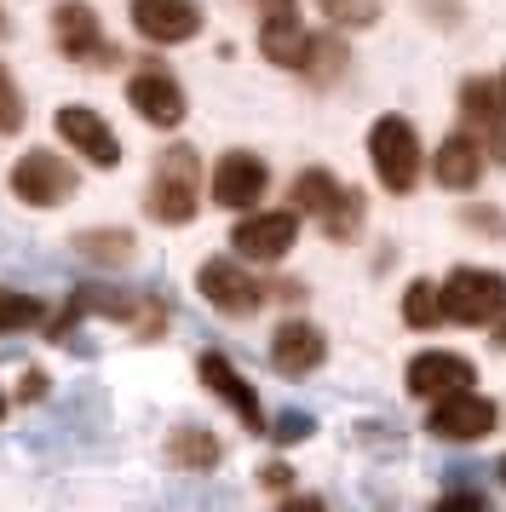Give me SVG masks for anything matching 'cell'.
<instances>
[{"label": "cell", "mask_w": 506, "mask_h": 512, "mask_svg": "<svg viewBox=\"0 0 506 512\" xmlns=\"http://www.w3.org/2000/svg\"><path fill=\"white\" fill-rule=\"evenodd\" d=\"M144 208H150L156 225H190V219H196V150H190V144H173V150L156 156Z\"/></svg>", "instance_id": "6da1fadb"}, {"label": "cell", "mask_w": 506, "mask_h": 512, "mask_svg": "<svg viewBox=\"0 0 506 512\" xmlns=\"http://www.w3.org/2000/svg\"><path fill=\"white\" fill-rule=\"evenodd\" d=\"M294 202L305 213H317L322 231L334 236V242H351L357 236V225H363V190L340 185L328 167H305L294 179Z\"/></svg>", "instance_id": "7a4b0ae2"}, {"label": "cell", "mask_w": 506, "mask_h": 512, "mask_svg": "<svg viewBox=\"0 0 506 512\" xmlns=\"http://www.w3.org/2000/svg\"><path fill=\"white\" fill-rule=\"evenodd\" d=\"M437 305L449 323H495V311L506 305V277L489 265H455L437 282Z\"/></svg>", "instance_id": "3957f363"}, {"label": "cell", "mask_w": 506, "mask_h": 512, "mask_svg": "<svg viewBox=\"0 0 506 512\" xmlns=\"http://www.w3.org/2000/svg\"><path fill=\"white\" fill-rule=\"evenodd\" d=\"M368 156H374V173L391 196H409L420 185V139L403 116H380L368 127Z\"/></svg>", "instance_id": "277c9868"}, {"label": "cell", "mask_w": 506, "mask_h": 512, "mask_svg": "<svg viewBox=\"0 0 506 512\" xmlns=\"http://www.w3.org/2000/svg\"><path fill=\"white\" fill-rule=\"evenodd\" d=\"M495 403L483 392H472V386H460V392H443L432 403V438H443V443H483L489 432H495Z\"/></svg>", "instance_id": "5b68a950"}, {"label": "cell", "mask_w": 506, "mask_h": 512, "mask_svg": "<svg viewBox=\"0 0 506 512\" xmlns=\"http://www.w3.org/2000/svg\"><path fill=\"white\" fill-rule=\"evenodd\" d=\"M12 196H23L29 208H58L75 196V167L58 150H29L12 167Z\"/></svg>", "instance_id": "8992f818"}, {"label": "cell", "mask_w": 506, "mask_h": 512, "mask_svg": "<svg viewBox=\"0 0 506 512\" xmlns=\"http://www.w3.org/2000/svg\"><path fill=\"white\" fill-rule=\"evenodd\" d=\"M460 121H466V133L483 144L489 162H506V98H501V81H466V87H460Z\"/></svg>", "instance_id": "52a82bcc"}, {"label": "cell", "mask_w": 506, "mask_h": 512, "mask_svg": "<svg viewBox=\"0 0 506 512\" xmlns=\"http://www.w3.org/2000/svg\"><path fill=\"white\" fill-rule=\"evenodd\" d=\"M196 288H202V300L213 311H225V317H253L259 305H265V282H253L236 259H207L202 271H196Z\"/></svg>", "instance_id": "ba28073f"}, {"label": "cell", "mask_w": 506, "mask_h": 512, "mask_svg": "<svg viewBox=\"0 0 506 512\" xmlns=\"http://www.w3.org/2000/svg\"><path fill=\"white\" fill-rule=\"evenodd\" d=\"M236 259H259V265H276V259H288V248L299 242V213H248L236 231Z\"/></svg>", "instance_id": "9c48e42d"}, {"label": "cell", "mask_w": 506, "mask_h": 512, "mask_svg": "<svg viewBox=\"0 0 506 512\" xmlns=\"http://www.w3.org/2000/svg\"><path fill=\"white\" fill-rule=\"evenodd\" d=\"M52 35H58V52L75 58V64H110V47H104V29H98V12L87 0H64L52 12Z\"/></svg>", "instance_id": "30bf717a"}, {"label": "cell", "mask_w": 506, "mask_h": 512, "mask_svg": "<svg viewBox=\"0 0 506 512\" xmlns=\"http://www.w3.org/2000/svg\"><path fill=\"white\" fill-rule=\"evenodd\" d=\"M133 29L156 47H179L202 29V6L196 0H138L133 6Z\"/></svg>", "instance_id": "8fae6325"}, {"label": "cell", "mask_w": 506, "mask_h": 512, "mask_svg": "<svg viewBox=\"0 0 506 512\" xmlns=\"http://www.w3.org/2000/svg\"><path fill=\"white\" fill-rule=\"evenodd\" d=\"M265 185H271V173H265V162L253 150H230L213 167V202L219 208H253L265 196Z\"/></svg>", "instance_id": "7c38bea8"}, {"label": "cell", "mask_w": 506, "mask_h": 512, "mask_svg": "<svg viewBox=\"0 0 506 512\" xmlns=\"http://www.w3.org/2000/svg\"><path fill=\"white\" fill-rule=\"evenodd\" d=\"M127 104H133L150 127H179L184 121V87L167 70H138L133 81H127Z\"/></svg>", "instance_id": "4fadbf2b"}, {"label": "cell", "mask_w": 506, "mask_h": 512, "mask_svg": "<svg viewBox=\"0 0 506 512\" xmlns=\"http://www.w3.org/2000/svg\"><path fill=\"white\" fill-rule=\"evenodd\" d=\"M58 133H64V144H75L92 167H115L121 162V139L110 133V121L98 116V110L64 104V110H58Z\"/></svg>", "instance_id": "5bb4252c"}, {"label": "cell", "mask_w": 506, "mask_h": 512, "mask_svg": "<svg viewBox=\"0 0 506 512\" xmlns=\"http://www.w3.org/2000/svg\"><path fill=\"white\" fill-rule=\"evenodd\" d=\"M196 369H202L207 392L225 397L230 409L242 415V426H248V432H265V409H259V392H253L248 380H242V369H236L230 357H219V351H202V363H196Z\"/></svg>", "instance_id": "9a60e30c"}, {"label": "cell", "mask_w": 506, "mask_h": 512, "mask_svg": "<svg viewBox=\"0 0 506 512\" xmlns=\"http://www.w3.org/2000/svg\"><path fill=\"white\" fill-rule=\"evenodd\" d=\"M478 380V363L460 357V351H420L409 363V392L414 397H443V392H460Z\"/></svg>", "instance_id": "2e32d148"}, {"label": "cell", "mask_w": 506, "mask_h": 512, "mask_svg": "<svg viewBox=\"0 0 506 512\" xmlns=\"http://www.w3.org/2000/svg\"><path fill=\"white\" fill-rule=\"evenodd\" d=\"M483 167H489V156H483V144L472 139V133H449V139L437 144V185L443 190H478L483 179Z\"/></svg>", "instance_id": "e0dca14e"}, {"label": "cell", "mask_w": 506, "mask_h": 512, "mask_svg": "<svg viewBox=\"0 0 506 512\" xmlns=\"http://www.w3.org/2000/svg\"><path fill=\"white\" fill-rule=\"evenodd\" d=\"M322 357H328V334L311 323H282L271 334V363L282 374H311Z\"/></svg>", "instance_id": "ac0fdd59"}, {"label": "cell", "mask_w": 506, "mask_h": 512, "mask_svg": "<svg viewBox=\"0 0 506 512\" xmlns=\"http://www.w3.org/2000/svg\"><path fill=\"white\" fill-rule=\"evenodd\" d=\"M259 47H265V58L282 64V70H305L311 35H305V24H299V12L294 18H265V24H259Z\"/></svg>", "instance_id": "d6986e66"}, {"label": "cell", "mask_w": 506, "mask_h": 512, "mask_svg": "<svg viewBox=\"0 0 506 512\" xmlns=\"http://www.w3.org/2000/svg\"><path fill=\"white\" fill-rule=\"evenodd\" d=\"M167 455H173V466H184V472H213L219 455H225V443L213 438L207 426H179V432L167 438Z\"/></svg>", "instance_id": "ffe728a7"}, {"label": "cell", "mask_w": 506, "mask_h": 512, "mask_svg": "<svg viewBox=\"0 0 506 512\" xmlns=\"http://www.w3.org/2000/svg\"><path fill=\"white\" fill-rule=\"evenodd\" d=\"M75 248L98 265H127L133 259V231H115V225H98V231H81L75 236Z\"/></svg>", "instance_id": "44dd1931"}, {"label": "cell", "mask_w": 506, "mask_h": 512, "mask_svg": "<svg viewBox=\"0 0 506 512\" xmlns=\"http://www.w3.org/2000/svg\"><path fill=\"white\" fill-rule=\"evenodd\" d=\"M443 317V305H437V282H409L403 288V323L409 328H432Z\"/></svg>", "instance_id": "7402d4cb"}, {"label": "cell", "mask_w": 506, "mask_h": 512, "mask_svg": "<svg viewBox=\"0 0 506 512\" xmlns=\"http://www.w3.org/2000/svg\"><path fill=\"white\" fill-rule=\"evenodd\" d=\"M29 323H41V300H29L18 288H0V334H18Z\"/></svg>", "instance_id": "603a6c76"}, {"label": "cell", "mask_w": 506, "mask_h": 512, "mask_svg": "<svg viewBox=\"0 0 506 512\" xmlns=\"http://www.w3.org/2000/svg\"><path fill=\"white\" fill-rule=\"evenodd\" d=\"M322 12H328V24L340 29H368L380 18V0H317Z\"/></svg>", "instance_id": "cb8c5ba5"}, {"label": "cell", "mask_w": 506, "mask_h": 512, "mask_svg": "<svg viewBox=\"0 0 506 512\" xmlns=\"http://www.w3.org/2000/svg\"><path fill=\"white\" fill-rule=\"evenodd\" d=\"M305 70L317 75V81H334L345 70V47L334 35H311V58H305Z\"/></svg>", "instance_id": "d4e9b609"}, {"label": "cell", "mask_w": 506, "mask_h": 512, "mask_svg": "<svg viewBox=\"0 0 506 512\" xmlns=\"http://www.w3.org/2000/svg\"><path fill=\"white\" fill-rule=\"evenodd\" d=\"M18 121H23V98L12 87V75L0 70V133H18Z\"/></svg>", "instance_id": "484cf974"}, {"label": "cell", "mask_w": 506, "mask_h": 512, "mask_svg": "<svg viewBox=\"0 0 506 512\" xmlns=\"http://www.w3.org/2000/svg\"><path fill=\"white\" fill-rule=\"evenodd\" d=\"M276 443H299V438H311V415H299V409H288V415H276L271 426H265Z\"/></svg>", "instance_id": "4316f807"}, {"label": "cell", "mask_w": 506, "mask_h": 512, "mask_svg": "<svg viewBox=\"0 0 506 512\" xmlns=\"http://www.w3.org/2000/svg\"><path fill=\"white\" fill-rule=\"evenodd\" d=\"M466 225H478V231H489V236L506 231V219H501L495 208H466Z\"/></svg>", "instance_id": "83f0119b"}, {"label": "cell", "mask_w": 506, "mask_h": 512, "mask_svg": "<svg viewBox=\"0 0 506 512\" xmlns=\"http://www.w3.org/2000/svg\"><path fill=\"white\" fill-rule=\"evenodd\" d=\"M259 478H265L271 489H288V484H294V466H288V461H271V466H259Z\"/></svg>", "instance_id": "f1b7e54d"}, {"label": "cell", "mask_w": 506, "mask_h": 512, "mask_svg": "<svg viewBox=\"0 0 506 512\" xmlns=\"http://www.w3.org/2000/svg\"><path fill=\"white\" fill-rule=\"evenodd\" d=\"M253 6H259V24L265 18H294L299 12V0H253Z\"/></svg>", "instance_id": "f546056e"}, {"label": "cell", "mask_w": 506, "mask_h": 512, "mask_svg": "<svg viewBox=\"0 0 506 512\" xmlns=\"http://www.w3.org/2000/svg\"><path fill=\"white\" fill-rule=\"evenodd\" d=\"M23 397H29V403H35V397H46V374H41V369L23 374Z\"/></svg>", "instance_id": "4dcf8cb0"}, {"label": "cell", "mask_w": 506, "mask_h": 512, "mask_svg": "<svg viewBox=\"0 0 506 512\" xmlns=\"http://www.w3.org/2000/svg\"><path fill=\"white\" fill-rule=\"evenodd\" d=\"M443 507H483L478 489H460V495H443Z\"/></svg>", "instance_id": "1f68e13d"}, {"label": "cell", "mask_w": 506, "mask_h": 512, "mask_svg": "<svg viewBox=\"0 0 506 512\" xmlns=\"http://www.w3.org/2000/svg\"><path fill=\"white\" fill-rule=\"evenodd\" d=\"M495 351H506V305L495 311Z\"/></svg>", "instance_id": "d6a6232c"}, {"label": "cell", "mask_w": 506, "mask_h": 512, "mask_svg": "<svg viewBox=\"0 0 506 512\" xmlns=\"http://www.w3.org/2000/svg\"><path fill=\"white\" fill-rule=\"evenodd\" d=\"M495 472H501V484H506V455H501V466H495Z\"/></svg>", "instance_id": "836d02e7"}, {"label": "cell", "mask_w": 506, "mask_h": 512, "mask_svg": "<svg viewBox=\"0 0 506 512\" xmlns=\"http://www.w3.org/2000/svg\"><path fill=\"white\" fill-rule=\"evenodd\" d=\"M501 98H506V75H501Z\"/></svg>", "instance_id": "e575fe53"}, {"label": "cell", "mask_w": 506, "mask_h": 512, "mask_svg": "<svg viewBox=\"0 0 506 512\" xmlns=\"http://www.w3.org/2000/svg\"><path fill=\"white\" fill-rule=\"evenodd\" d=\"M0 35H6V18H0Z\"/></svg>", "instance_id": "d590c367"}, {"label": "cell", "mask_w": 506, "mask_h": 512, "mask_svg": "<svg viewBox=\"0 0 506 512\" xmlns=\"http://www.w3.org/2000/svg\"><path fill=\"white\" fill-rule=\"evenodd\" d=\"M0 409H6V397H0Z\"/></svg>", "instance_id": "8d00e7d4"}]
</instances>
